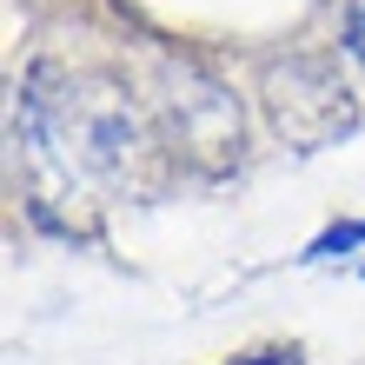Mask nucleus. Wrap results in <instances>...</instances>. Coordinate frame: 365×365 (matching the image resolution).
Returning a JSON list of instances; mask_svg holds the SVG:
<instances>
[{
  "instance_id": "1",
  "label": "nucleus",
  "mask_w": 365,
  "mask_h": 365,
  "mask_svg": "<svg viewBox=\"0 0 365 365\" xmlns=\"http://www.w3.org/2000/svg\"><path fill=\"white\" fill-rule=\"evenodd\" d=\"M20 133H27L34 160L53 166L67 186H113L146 153V126L113 80L47 73V67L20 93Z\"/></svg>"
},
{
  "instance_id": "2",
  "label": "nucleus",
  "mask_w": 365,
  "mask_h": 365,
  "mask_svg": "<svg viewBox=\"0 0 365 365\" xmlns=\"http://www.w3.org/2000/svg\"><path fill=\"white\" fill-rule=\"evenodd\" d=\"M352 246H365V220H339V226H326L306 252H299V259L319 266V259H339V252H352Z\"/></svg>"
},
{
  "instance_id": "3",
  "label": "nucleus",
  "mask_w": 365,
  "mask_h": 365,
  "mask_svg": "<svg viewBox=\"0 0 365 365\" xmlns=\"http://www.w3.org/2000/svg\"><path fill=\"white\" fill-rule=\"evenodd\" d=\"M339 47H346L352 67H365V0H346V20H339Z\"/></svg>"
},
{
  "instance_id": "4",
  "label": "nucleus",
  "mask_w": 365,
  "mask_h": 365,
  "mask_svg": "<svg viewBox=\"0 0 365 365\" xmlns=\"http://www.w3.org/2000/svg\"><path fill=\"white\" fill-rule=\"evenodd\" d=\"M232 365H292V352H246V359H232Z\"/></svg>"
}]
</instances>
